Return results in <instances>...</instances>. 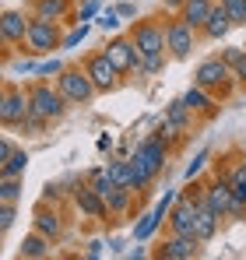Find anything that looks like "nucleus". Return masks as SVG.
Masks as SVG:
<instances>
[{
	"label": "nucleus",
	"instance_id": "nucleus-1",
	"mask_svg": "<svg viewBox=\"0 0 246 260\" xmlns=\"http://www.w3.org/2000/svg\"><path fill=\"white\" fill-rule=\"evenodd\" d=\"M56 88H60V95L67 99V102H88L99 88H95V81L88 78V71H60V78H56Z\"/></svg>",
	"mask_w": 246,
	"mask_h": 260
},
{
	"label": "nucleus",
	"instance_id": "nucleus-2",
	"mask_svg": "<svg viewBox=\"0 0 246 260\" xmlns=\"http://www.w3.org/2000/svg\"><path fill=\"white\" fill-rule=\"evenodd\" d=\"M28 49L32 53H53L56 46H64V39H60V32H56V21L53 18H32V25H28Z\"/></svg>",
	"mask_w": 246,
	"mask_h": 260
},
{
	"label": "nucleus",
	"instance_id": "nucleus-3",
	"mask_svg": "<svg viewBox=\"0 0 246 260\" xmlns=\"http://www.w3.org/2000/svg\"><path fill=\"white\" fill-rule=\"evenodd\" d=\"M204 201H207V204H211V208H214L222 218H229V215L239 218V215L246 211V204H239V201H236V193H232V183H229V179H214V183L204 190Z\"/></svg>",
	"mask_w": 246,
	"mask_h": 260
},
{
	"label": "nucleus",
	"instance_id": "nucleus-4",
	"mask_svg": "<svg viewBox=\"0 0 246 260\" xmlns=\"http://www.w3.org/2000/svg\"><path fill=\"white\" fill-rule=\"evenodd\" d=\"M232 67L225 63V56H211V60H204L197 71H194V85H201V88H229V81H232Z\"/></svg>",
	"mask_w": 246,
	"mask_h": 260
},
{
	"label": "nucleus",
	"instance_id": "nucleus-5",
	"mask_svg": "<svg viewBox=\"0 0 246 260\" xmlns=\"http://www.w3.org/2000/svg\"><path fill=\"white\" fill-rule=\"evenodd\" d=\"M28 95H32V113H36V116H42V120L64 116V102H67V99L60 95V88L53 91L49 85H36Z\"/></svg>",
	"mask_w": 246,
	"mask_h": 260
},
{
	"label": "nucleus",
	"instance_id": "nucleus-6",
	"mask_svg": "<svg viewBox=\"0 0 246 260\" xmlns=\"http://www.w3.org/2000/svg\"><path fill=\"white\" fill-rule=\"evenodd\" d=\"M28 113H32V95H25V91H18V88H7L4 106H0V120H4L7 127H21Z\"/></svg>",
	"mask_w": 246,
	"mask_h": 260
},
{
	"label": "nucleus",
	"instance_id": "nucleus-7",
	"mask_svg": "<svg viewBox=\"0 0 246 260\" xmlns=\"http://www.w3.org/2000/svg\"><path fill=\"white\" fill-rule=\"evenodd\" d=\"M84 71H88V78L95 81L99 91H109V88H116V78H120V67L106 56V53H99V56H91L88 63H84Z\"/></svg>",
	"mask_w": 246,
	"mask_h": 260
},
{
	"label": "nucleus",
	"instance_id": "nucleus-8",
	"mask_svg": "<svg viewBox=\"0 0 246 260\" xmlns=\"http://www.w3.org/2000/svg\"><path fill=\"white\" fill-rule=\"evenodd\" d=\"M169 225L179 236H197V201L194 197H179V204L169 211Z\"/></svg>",
	"mask_w": 246,
	"mask_h": 260
},
{
	"label": "nucleus",
	"instance_id": "nucleus-9",
	"mask_svg": "<svg viewBox=\"0 0 246 260\" xmlns=\"http://www.w3.org/2000/svg\"><path fill=\"white\" fill-rule=\"evenodd\" d=\"M172 201H176V190H165V197H162V201H159V204H155V208H151L148 215L141 218L137 225H134V239H137V243L151 239V232L159 229V221H162V218L169 215V204H172Z\"/></svg>",
	"mask_w": 246,
	"mask_h": 260
},
{
	"label": "nucleus",
	"instance_id": "nucleus-10",
	"mask_svg": "<svg viewBox=\"0 0 246 260\" xmlns=\"http://www.w3.org/2000/svg\"><path fill=\"white\" fill-rule=\"evenodd\" d=\"M165 46L172 49V56L176 60H187L190 56V49H194V28L179 18V21H172L169 28H165Z\"/></svg>",
	"mask_w": 246,
	"mask_h": 260
},
{
	"label": "nucleus",
	"instance_id": "nucleus-11",
	"mask_svg": "<svg viewBox=\"0 0 246 260\" xmlns=\"http://www.w3.org/2000/svg\"><path fill=\"white\" fill-rule=\"evenodd\" d=\"M106 56L120 67V74L137 71V63H141V49L134 46V39H116V43H109L106 46Z\"/></svg>",
	"mask_w": 246,
	"mask_h": 260
},
{
	"label": "nucleus",
	"instance_id": "nucleus-12",
	"mask_svg": "<svg viewBox=\"0 0 246 260\" xmlns=\"http://www.w3.org/2000/svg\"><path fill=\"white\" fill-rule=\"evenodd\" d=\"M134 46L141 49V56H159V53L165 49V32L159 28V25H137Z\"/></svg>",
	"mask_w": 246,
	"mask_h": 260
},
{
	"label": "nucleus",
	"instance_id": "nucleus-13",
	"mask_svg": "<svg viewBox=\"0 0 246 260\" xmlns=\"http://www.w3.org/2000/svg\"><path fill=\"white\" fill-rule=\"evenodd\" d=\"M201 253V239L197 236H179V232H172V239L162 246V257L165 260H190Z\"/></svg>",
	"mask_w": 246,
	"mask_h": 260
},
{
	"label": "nucleus",
	"instance_id": "nucleus-14",
	"mask_svg": "<svg viewBox=\"0 0 246 260\" xmlns=\"http://www.w3.org/2000/svg\"><path fill=\"white\" fill-rule=\"evenodd\" d=\"M74 204H78V211L88 218H106V211H109V204H106V197L99 193V190H91L88 183H84L81 190L74 193Z\"/></svg>",
	"mask_w": 246,
	"mask_h": 260
},
{
	"label": "nucleus",
	"instance_id": "nucleus-15",
	"mask_svg": "<svg viewBox=\"0 0 246 260\" xmlns=\"http://www.w3.org/2000/svg\"><path fill=\"white\" fill-rule=\"evenodd\" d=\"M28 18L21 14V11H4V18H0V28H4V43H25L28 39Z\"/></svg>",
	"mask_w": 246,
	"mask_h": 260
},
{
	"label": "nucleus",
	"instance_id": "nucleus-16",
	"mask_svg": "<svg viewBox=\"0 0 246 260\" xmlns=\"http://www.w3.org/2000/svg\"><path fill=\"white\" fill-rule=\"evenodd\" d=\"M218 218H222V215H218L204 197H201V201H197V239H201V243L214 239V232H218Z\"/></svg>",
	"mask_w": 246,
	"mask_h": 260
},
{
	"label": "nucleus",
	"instance_id": "nucleus-17",
	"mask_svg": "<svg viewBox=\"0 0 246 260\" xmlns=\"http://www.w3.org/2000/svg\"><path fill=\"white\" fill-rule=\"evenodd\" d=\"M211 11H214L211 0H183V21H187L190 28H204Z\"/></svg>",
	"mask_w": 246,
	"mask_h": 260
},
{
	"label": "nucleus",
	"instance_id": "nucleus-18",
	"mask_svg": "<svg viewBox=\"0 0 246 260\" xmlns=\"http://www.w3.org/2000/svg\"><path fill=\"white\" fill-rule=\"evenodd\" d=\"M236 21H232V14L225 11V4H218L214 11H211V18H207V25H204V36L207 39H222L229 28H232Z\"/></svg>",
	"mask_w": 246,
	"mask_h": 260
},
{
	"label": "nucleus",
	"instance_id": "nucleus-19",
	"mask_svg": "<svg viewBox=\"0 0 246 260\" xmlns=\"http://www.w3.org/2000/svg\"><path fill=\"white\" fill-rule=\"evenodd\" d=\"M49 236H42V232H36V236H28L25 243H21V257H49Z\"/></svg>",
	"mask_w": 246,
	"mask_h": 260
},
{
	"label": "nucleus",
	"instance_id": "nucleus-20",
	"mask_svg": "<svg viewBox=\"0 0 246 260\" xmlns=\"http://www.w3.org/2000/svg\"><path fill=\"white\" fill-rule=\"evenodd\" d=\"M183 102L190 106V109H207V113H214V102H211V95H207V88L194 85L187 95H183Z\"/></svg>",
	"mask_w": 246,
	"mask_h": 260
},
{
	"label": "nucleus",
	"instance_id": "nucleus-21",
	"mask_svg": "<svg viewBox=\"0 0 246 260\" xmlns=\"http://www.w3.org/2000/svg\"><path fill=\"white\" fill-rule=\"evenodd\" d=\"M67 7H71L67 0H39V4H36V14H39V18H53V21H60V18L67 14Z\"/></svg>",
	"mask_w": 246,
	"mask_h": 260
},
{
	"label": "nucleus",
	"instance_id": "nucleus-22",
	"mask_svg": "<svg viewBox=\"0 0 246 260\" xmlns=\"http://www.w3.org/2000/svg\"><path fill=\"white\" fill-rule=\"evenodd\" d=\"M36 232H42V236H60V215L56 211H39L36 215Z\"/></svg>",
	"mask_w": 246,
	"mask_h": 260
},
{
	"label": "nucleus",
	"instance_id": "nucleus-23",
	"mask_svg": "<svg viewBox=\"0 0 246 260\" xmlns=\"http://www.w3.org/2000/svg\"><path fill=\"white\" fill-rule=\"evenodd\" d=\"M190 113H194V109H190V106L179 99V102H172V106L165 109V120H169V123H176L179 130H187V123H190Z\"/></svg>",
	"mask_w": 246,
	"mask_h": 260
},
{
	"label": "nucleus",
	"instance_id": "nucleus-24",
	"mask_svg": "<svg viewBox=\"0 0 246 260\" xmlns=\"http://www.w3.org/2000/svg\"><path fill=\"white\" fill-rule=\"evenodd\" d=\"M28 169V151H14L7 162H0V176H21Z\"/></svg>",
	"mask_w": 246,
	"mask_h": 260
},
{
	"label": "nucleus",
	"instance_id": "nucleus-25",
	"mask_svg": "<svg viewBox=\"0 0 246 260\" xmlns=\"http://www.w3.org/2000/svg\"><path fill=\"white\" fill-rule=\"evenodd\" d=\"M229 183H232V193H236V201H239V204H246V162H239V166L232 169Z\"/></svg>",
	"mask_w": 246,
	"mask_h": 260
},
{
	"label": "nucleus",
	"instance_id": "nucleus-26",
	"mask_svg": "<svg viewBox=\"0 0 246 260\" xmlns=\"http://www.w3.org/2000/svg\"><path fill=\"white\" fill-rule=\"evenodd\" d=\"M109 176H113L116 186H134V183H130V158H123V162H109Z\"/></svg>",
	"mask_w": 246,
	"mask_h": 260
},
{
	"label": "nucleus",
	"instance_id": "nucleus-27",
	"mask_svg": "<svg viewBox=\"0 0 246 260\" xmlns=\"http://www.w3.org/2000/svg\"><path fill=\"white\" fill-rule=\"evenodd\" d=\"M18 193H21V186H18V176H4V183H0V201L14 204V201H18Z\"/></svg>",
	"mask_w": 246,
	"mask_h": 260
},
{
	"label": "nucleus",
	"instance_id": "nucleus-28",
	"mask_svg": "<svg viewBox=\"0 0 246 260\" xmlns=\"http://www.w3.org/2000/svg\"><path fill=\"white\" fill-rule=\"evenodd\" d=\"M162 67H165L162 53H159V56H141V63H137V71H134V74H137V78H141V74H159Z\"/></svg>",
	"mask_w": 246,
	"mask_h": 260
},
{
	"label": "nucleus",
	"instance_id": "nucleus-29",
	"mask_svg": "<svg viewBox=\"0 0 246 260\" xmlns=\"http://www.w3.org/2000/svg\"><path fill=\"white\" fill-rule=\"evenodd\" d=\"M222 4H225V11L232 14L236 25H246V0H222Z\"/></svg>",
	"mask_w": 246,
	"mask_h": 260
},
{
	"label": "nucleus",
	"instance_id": "nucleus-30",
	"mask_svg": "<svg viewBox=\"0 0 246 260\" xmlns=\"http://www.w3.org/2000/svg\"><path fill=\"white\" fill-rule=\"evenodd\" d=\"M99 28H120V11H113V7H106V11H99Z\"/></svg>",
	"mask_w": 246,
	"mask_h": 260
},
{
	"label": "nucleus",
	"instance_id": "nucleus-31",
	"mask_svg": "<svg viewBox=\"0 0 246 260\" xmlns=\"http://www.w3.org/2000/svg\"><path fill=\"white\" fill-rule=\"evenodd\" d=\"M14 204H7V201H4V208H0V229H4V232H7V229H11V225H14Z\"/></svg>",
	"mask_w": 246,
	"mask_h": 260
},
{
	"label": "nucleus",
	"instance_id": "nucleus-32",
	"mask_svg": "<svg viewBox=\"0 0 246 260\" xmlns=\"http://www.w3.org/2000/svg\"><path fill=\"white\" fill-rule=\"evenodd\" d=\"M84 36H88V25H81V28H74L67 39H64V49H74L78 43H84Z\"/></svg>",
	"mask_w": 246,
	"mask_h": 260
},
{
	"label": "nucleus",
	"instance_id": "nucleus-33",
	"mask_svg": "<svg viewBox=\"0 0 246 260\" xmlns=\"http://www.w3.org/2000/svg\"><path fill=\"white\" fill-rule=\"evenodd\" d=\"M60 71H64V67H60V60L53 56V60H42V63H39V71H36V74H39V78H46V74H60Z\"/></svg>",
	"mask_w": 246,
	"mask_h": 260
},
{
	"label": "nucleus",
	"instance_id": "nucleus-34",
	"mask_svg": "<svg viewBox=\"0 0 246 260\" xmlns=\"http://www.w3.org/2000/svg\"><path fill=\"white\" fill-rule=\"evenodd\" d=\"M204 162H207V151H201V155H197V158L187 166V179H194V176L201 173V169H204Z\"/></svg>",
	"mask_w": 246,
	"mask_h": 260
},
{
	"label": "nucleus",
	"instance_id": "nucleus-35",
	"mask_svg": "<svg viewBox=\"0 0 246 260\" xmlns=\"http://www.w3.org/2000/svg\"><path fill=\"white\" fill-rule=\"evenodd\" d=\"M14 71H18V74H36V71H39V63H32V60H21V63H14Z\"/></svg>",
	"mask_w": 246,
	"mask_h": 260
},
{
	"label": "nucleus",
	"instance_id": "nucleus-36",
	"mask_svg": "<svg viewBox=\"0 0 246 260\" xmlns=\"http://www.w3.org/2000/svg\"><path fill=\"white\" fill-rule=\"evenodd\" d=\"M239 56H243V49H239V46L225 49V63H229V67H236V60H239Z\"/></svg>",
	"mask_w": 246,
	"mask_h": 260
},
{
	"label": "nucleus",
	"instance_id": "nucleus-37",
	"mask_svg": "<svg viewBox=\"0 0 246 260\" xmlns=\"http://www.w3.org/2000/svg\"><path fill=\"white\" fill-rule=\"evenodd\" d=\"M232 71H236V78H239V81H246V49H243V56L236 60V67H232Z\"/></svg>",
	"mask_w": 246,
	"mask_h": 260
},
{
	"label": "nucleus",
	"instance_id": "nucleus-38",
	"mask_svg": "<svg viewBox=\"0 0 246 260\" xmlns=\"http://www.w3.org/2000/svg\"><path fill=\"white\" fill-rule=\"evenodd\" d=\"M95 14H99V4H95V0H88V4H84V11H81V21L95 18Z\"/></svg>",
	"mask_w": 246,
	"mask_h": 260
},
{
	"label": "nucleus",
	"instance_id": "nucleus-39",
	"mask_svg": "<svg viewBox=\"0 0 246 260\" xmlns=\"http://www.w3.org/2000/svg\"><path fill=\"white\" fill-rule=\"evenodd\" d=\"M14 151H18V148H14L11 141H4V144H0V162H7V158H11Z\"/></svg>",
	"mask_w": 246,
	"mask_h": 260
},
{
	"label": "nucleus",
	"instance_id": "nucleus-40",
	"mask_svg": "<svg viewBox=\"0 0 246 260\" xmlns=\"http://www.w3.org/2000/svg\"><path fill=\"white\" fill-rule=\"evenodd\" d=\"M102 246H106L102 239H91V243H88V257H102Z\"/></svg>",
	"mask_w": 246,
	"mask_h": 260
},
{
	"label": "nucleus",
	"instance_id": "nucleus-41",
	"mask_svg": "<svg viewBox=\"0 0 246 260\" xmlns=\"http://www.w3.org/2000/svg\"><path fill=\"white\" fill-rule=\"evenodd\" d=\"M116 11H120L123 18H134V14H137V7H134V4H120V7H116Z\"/></svg>",
	"mask_w": 246,
	"mask_h": 260
}]
</instances>
